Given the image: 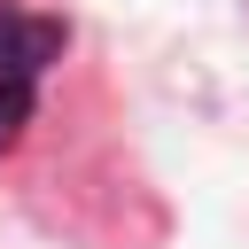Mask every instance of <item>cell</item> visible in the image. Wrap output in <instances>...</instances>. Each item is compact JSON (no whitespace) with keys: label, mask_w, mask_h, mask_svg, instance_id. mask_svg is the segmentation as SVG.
<instances>
[{"label":"cell","mask_w":249,"mask_h":249,"mask_svg":"<svg viewBox=\"0 0 249 249\" xmlns=\"http://www.w3.org/2000/svg\"><path fill=\"white\" fill-rule=\"evenodd\" d=\"M62 39H70L62 16H39V8L0 0V156L23 140L31 109H39V86H47L54 54H62Z\"/></svg>","instance_id":"6da1fadb"}]
</instances>
